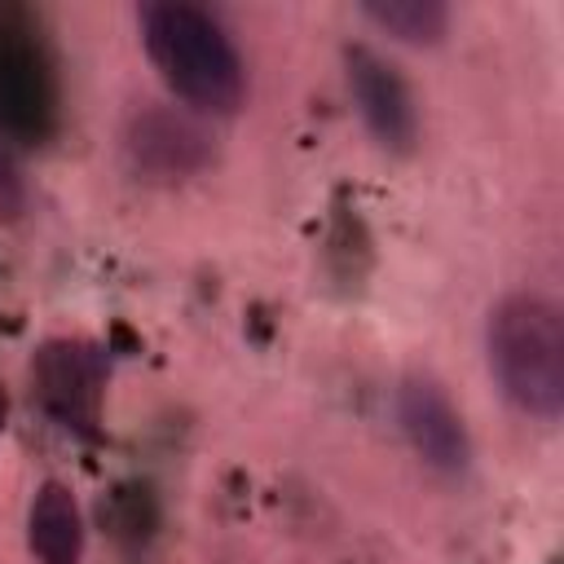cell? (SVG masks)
<instances>
[{"label":"cell","mask_w":564,"mask_h":564,"mask_svg":"<svg viewBox=\"0 0 564 564\" xmlns=\"http://www.w3.org/2000/svg\"><path fill=\"white\" fill-rule=\"evenodd\" d=\"M344 79H348V93L357 101V115H361L366 132L392 154L414 150L419 106H414V93L401 79V70L366 44H348L344 48Z\"/></svg>","instance_id":"3957f363"},{"label":"cell","mask_w":564,"mask_h":564,"mask_svg":"<svg viewBox=\"0 0 564 564\" xmlns=\"http://www.w3.org/2000/svg\"><path fill=\"white\" fill-rule=\"evenodd\" d=\"M361 18L410 48H432L449 31V9L441 0H370L361 4Z\"/></svg>","instance_id":"9c48e42d"},{"label":"cell","mask_w":564,"mask_h":564,"mask_svg":"<svg viewBox=\"0 0 564 564\" xmlns=\"http://www.w3.org/2000/svg\"><path fill=\"white\" fill-rule=\"evenodd\" d=\"M397 423L410 441V449L445 476H463L471 463V436L467 423L458 414V405L449 401V392L432 379V375H405L397 383Z\"/></svg>","instance_id":"277c9868"},{"label":"cell","mask_w":564,"mask_h":564,"mask_svg":"<svg viewBox=\"0 0 564 564\" xmlns=\"http://www.w3.org/2000/svg\"><path fill=\"white\" fill-rule=\"evenodd\" d=\"M141 44L172 88L198 115H234L247 97V66L229 31L198 4L185 0H150L137 9Z\"/></svg>","instance_id":"6da1fadb"},{"label":"cell","mask_w":564,"mask_h":564,"mask_svg":"<svg viewBox=\"0 0 564 564\" xmlns=\"http://www.w3.org/2000/svg\"><path fill=\"white\" fill-rule=\"evenodd\" d=\"M26 212V176L18 154L0 141V220H18Z\"/></svg>","instance_id":"30bf717a"},{"label":"cell","mask_w":564,"mask_h":564,"mask_svg":"<svg viewBox=\"0 0 564 564\" xmlns=\"http://www.w3.org/2000/svg\"><path fill=\"white\" fill-rule=\"evenodd\" d=\"M31 383L40 405L79 432L97 427L101 414V388H106V357L84 339H53L35 352Z\"/></svg>","instance_id":"8992f818"},{"label":"cell","mask_w":564,"mask_h":564,"mask_svg":"<svg viewBox=\"0 0 564 564\" xmlns=\"http://www.w3.org/2000/svg\"><path fill=\"white\" fill-rule=\"evenodd\" d=\"M489 379L520 414L555 423L564 410V317L538 291H511L485 322Z\"/></svg>","instance_id":"7a4b0ae2"},{"label":"cell","mask_w":564,"mask_h":564,"mask_svg":"<svg viewBox=\"0 0 564 564\" xmlns=\"http://www.w3.org/2000/svg\"><path fill=\"white\" fill-rule=\"evenodd\" d=\"M123 154L150 181H185V176H198L216 159L207 128L172 106L137 110L123 128Z\"/></svg>","instance_id":"5b68a950"},{"label":"cell","mask_w":564,"mask_h":564,"mask_svg":"<svg viewBox=\"0 0 564 564\" xmlns=\"http://www.w3.org/2000/svg\"><path fill=\"white\" fill-rule=\"evenodd\" d=\"M44 110H48V93H44L35 53L0 40V123L4 128H40Z\"/></svg>","instance_id":"ba28073f"},{"label":"cell","mask_w":564,"mask_h":564,"mask_svg":"<svg viewBox=\"0 0 564 564\" xmlns=\"http://www.w3.org/2000/svg\"><path fill=\"white\" fill-rule=\"evenodd\" d=\"M26 546L35 564H79L84 560V516L62 480H44L26 511Z\"/></svg>","instance_id":"52a82bcc"}]
</instances>
